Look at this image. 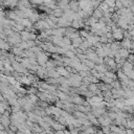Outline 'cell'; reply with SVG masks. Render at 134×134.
I'll use <instances>...</instances> for the list:
<instances>
[{"instance_id":"6da1fadb","label":"cell","mask_w":134,"mask_h":134,"mask_svg":"<svg viewBox=\"0 0 134 134\" xmlns=\"http://www.w3.org/2000/svg\"><path fill=\"white\" fill-rule=\"evenodd\" d=\"M48 61H49V57H48L47 53L44 52V51H43L42 53H40V55L37 56V62H38V64H39L40 66H45Z\"/></svg>"},{"instance_id":"7a4b0ae2","label":"cell","mask_w":134,"mask_h":134,"mask_svg":"<svg viewBox=\"0 0 134 134\" xmlns=\"http://www.w3.org/2000/svg\"><path fill=\"white\" fill-rule=\"evenodd\" d=\"M112 35H113V39L114 40L122 41L124 39V30L121 29V27H117L115 31L112 32Z\"/></svg>"},{"instance_id":"3957f363","label":"cell","mask_w":134,"mask_h":134,"mask_svg":"<svg viewBox=\"0 0 134 134\" xmlns=\"http://www.w3.org/2000/svg\"><path fill=\"white\" fill-rule=\"evenodd\" d=\"M71 22L72 21L66 19L65 17H61L59 22H58V25L60 26V27H69V26H71Z\"/></svg>"},{"instance_id":"277c9868","label":"cell","mask_w":134,"mask_h":134,"mask_svg":"<svg viewBox=\"0 0 134 134\" xmlns=\"http://www.w3.org/2000/svg\"><path fill=\"white\" fill-rule=\"evenodd\" d=\"M69 6H70V10H72L73 12H79L81 10V8H80V2L76 1V0H70Z\"/></svg>"},{"instance_id":"5b68a950","label":"cell","mask_w":134,"mask_h":134,"mask_svg":"<svg viewBox=\"0 0 134 134\" xmlns=\"http://www.w3.org/2000/svg\"><path fill=\"white\" fill-rule=\"evenodd\" d=\"M0 123L3 124L5 127H10V125L12 124V119L10 116H5L4 114H1V117H0Z\"/></svg>"},{"instance_id":"8992f818","label":"cell","mask_w":134,"mask_h":134,"mask_svg":"<svg viewBox=\"0 0 134 134\" xmlns=\"http://www.w3.org/2000/svg\"><path fill=\"white\" fill-rule=\"evenodd\" d=\"M121 43H122V47H125L127 49H131V47H132V40L129 38H124L121 41Z\"/></svg>"},{"instance_id":"52a82bcc","label":"cell","mask_w":134,"mask_h":134,"mask_svg":"<svg viewBox=\"0 0 134 134\" xmlns=\"http://www.w3.org/2000/svg\"><path fill=\"white\" fill-rule=\"evenodd\" d=\"M117 25H118V27L123 29L124 31H127L129 29V23L123 18H119V20L117 21Z\"/></svg>"},{"instance_id":"ba28073f","label":"cell","mask_w":134,"mask_h":134,"mask_svg":"<svg viewBox=\"0 0 134 134\" xmlns=\"http://www.w3.org/2000/svg\"><path fill=\"white\" fill-rule=\"evenodd\" d=\"M118 52H119L121 57L124 58V59H128V57L130 56V51H129V49H127V48H125V47H121L119 50H118Z\"/></svg>"},{"instance_id":"9c48e42d","label":"cell","mask_w":134,"mask_h":134,"mask_svg":"<svg viewBox=\"0 0 134 134\" xmlns=\"http://www.w3.org/2000/svg\"><path fill=\"white\" fill-rule=\"evenodd\" d=\"M84 40H85V39H84V38H82L81 36L77 37V38H75V39H73V40H72V46H73L74 48L80 47V45H81V44L83 43V41H84Z\"/></svg>"},{"instance_id":"30bf717a","label":"cell","mask_w":134,"mask_h":134,"mask_svg":"<svg viewBox=\"0 0 134 134\" xmlns=\"http://www.w3.org/2000/svg\"><path fill=\"white\" fill-rule=\"evenodd\" d=\"M30 102V96H25V95H23V96H20V97H18V103L22 106V108L23 107L27 104Z\"/></svg>"},{"instance_id":"8fae6325","label":"cell","mask_w":134,"mask_h":134,"mask_svg":"<svg viewBox=\"0 0 134 134\" xmlns=\"http://www.w3.org/2000/svg\"><path fill=\"white\" fill-rule=\"evenodd\" d=\"M12 45L6 41V40H3V39H1V49L2 50H11L12 49Z\"/></svg>"},{"instance_id":"7c38bea8","label":"cell","mask_w":134,"mask_h":134,"mask_svg":"<svg viewBox=\"0 0 134 134\" xmlns=\"http://www.w3.org/2000/svg\"><path fill=\"white\" fill-rule=\"evenodd\" d=\"M6 18L12 19V20H17V19L19 18V16L17 15V13H16L15 10H14V11H9V12H6Z\"/></svg>"},{"instance_id":"4fadbf2b","label":"cell","mask_w":134,"mask_h":134,"mask_svg":"<svg viewBox=\"0 0 134 134\" xmlns=\"http://www.w3.org/2000/svg\"><path fill=\"white\" fill-rule=\"evenodd\" d=\"M95 69L98 71V72H102V73H105L107 70V65L104 63V64H96V66H95Z\"/></svg>"},{"instance_id":"5bb4252c","label":"cell","mask_w":134,"mask_h":134,"mask_svg":"<svg viewBox=\"0 0 134 134\" xmlns=\"http://www.w3.org/2000/svg\"><path fill=\"white\" fill-rule=\"evenodd\" d=\"M13 30H14V32H18V33H21V32H23L24 30H25V26L23 25V24H21V23H16V25L15 26H13Z\"/></svg>"},{"instance_id":"9a60e30c","label":"cell","mask_w":134,"mask_h":134,"mask_svg":"<svg viewBox=\"0 0 134 134\" xmlns=\"http://www.w3.org/2000/svg\"><path fill=\"white\" fill-rule=\"evenodd\" d=\"M93 16L97 19H101L102 17H104V12L100 9V8H96L94 9V12H93Z\"/></svg>"},{"instance_id":"2e32d148","label":"cell","mask_w":134,"mask_h":134,"mask_svg":"<svg viewBox=\"0 0 134 134\" xmlns=\"http://www.w3.org/2000/svg\"><path fill=\"white\" fill-rule=\"evenodd\" d=\"M21 34V38H22V41H29L30 40V35H31V32L24 30L23 32L20 33Z\"/></svg>"},{"instance_id":"e0dca14e","label":"cell","mask_w":134,"mask_h":134,"mask_svg":"<svg viewBox=\"0 0 134 134\" xmlns=\"http://www.w3.org/2000/svg\"><path fill=\"white\" fill-rule=\"evenodd\" d=\"M52 15H55L56 17L61 18V17H63V15H64V10H62L61 8H58V9H56V10H53Z\"/></svg>"},{"instance_id":"ac0fdd59","label":"cell","mask_w":134,"mask_h":134,"mask_svg":"<svg viewBox=\"0 0 134 134\" xmlns=\"http://www.w3.org/2000/svg\"><path fill=\"white\" fill-rule=\"evenodd\" d=\"M95 52L98 55V57H103V58L107 57L106 56V52H105V49H104L103 46L102 47H98V48H95Z\"/></svg>"},{"instance_id":"d6986e66","label":"cell","mask_w":134,"mask_h":134,"mask_svg":"<svg viewBox=\"0 0 134 134\" xmlns=\"http://www.w3.org/2000/svg\"><path fill=\"white\" fill-rule=\"evenodd\" d=\"M84 63H85L90 69H93V68H95V66H96V63L93 62V61H91V60H89V59H86V60L84 61Z\"/></svg>"},{"instance_id":"ffe728a7","label":"cell","mask_w":134,"mask_h":134,"mask_svg":"<svg viewBox=\"0 0 134 134\" xmlns=\"http://www.w3.org/2000/svg\"><path fill=\"white\" fill-rule=\"evenodd\" d=\"M18 46L20 47V48H22L23 50H25V49H29V45H27V41H21L19 44H18Z\"/></svg>"},{"instance_id":"44dd1931","label":"cell","mask_w":134,"mask_h":134,"mask_svg":"<svg viewBox=\"0 0 134 134\" xmlns=\"http://www.w3.org/2000/svg\"><path fill=\"white\" fill-rule=\"evenodd\" d=\"M103 12H106V11H108V9H109V5L107 4L105 1H103V2H101V4H100V6H98Z\"/></svg>"},{"instance_id":"7402d4cb","label":"cell","mask_w":134,"mask_h":134,"mask_svg":"<svg viewBox=\"0 0 134 134\" xmlns=\"http://www.w3.org/2000/svg\"><path fill=\"white\" fill-rule=\"evenodd\" d=\"M80 36L84 39H87V37L89 36V32L86 30H80Z\"/></svg>"},{"instance_id":"603a6c76","label":"cell","mask_w":134,"mask_h":134,"mask_svg":"<svg viewBox=\"0 0 134 134\" xmlns=\"http://www.w3.org/2000/svg\"><path fill=\"white\" fill-rule=\"evenodd\" d=\"M88 89H89L90 91H93V92H95V91L98 89V87H97V84H95V83H90V84H89V86H88Z\"/></svg>"},{"instance_id":"cb8c5ba5","label":"cell","mask_w":134,"mask_h":134,"mask_svg":"<svg viewBox=\"0 0 134 134\" xmlns=\"http://www.w3.org/2000/svg\"><path fill=\"white\" fill-rule=\"evenodd\" d=\"M115 8H116V10H121V9L125 8L123 2H122V0H116L115 1Z\"/></svg>"},{"instance_id":"d4e9b609","label":"cell","mask_w":134,"mask_h":134,"mask_svg":"<svg viewBox=\"0 0 134 134\" xmlns=\"http://www.w3.org/2000/svg\"><path fill=\"white\" fill-rule=\"evenodd\" d=\"M102 132L104 133H110L111 132V129H110V126H102Z\"/></svg>"},{"instance_id":"484cf974","label":"cell","mask_w":134,"mask_h":134,"mask_svg":"<svg viewBox=\"0 0 134 134\" xmlns=\"http://www.w3.org/2000/svg\"><path fill=\"white\" fill-rule=\"evenodd\" d=\"M104 1L108 4L109 6H115V1H116V0H104Z\"/></svg>"},{"instance_id":"4316f807","label":"cell","mask_w":134,"mask_h":134,"mask_svg":"<svg viewBox=\"0 0 134 134\" xmlns=\"http://www.w3.org/2000/svg\"><path fill=\"white\" fill-rule=\"evenodd\" d=\"M101 42L102 43H108L109 42V39L108 38H107V36L106 35H103V36H101Z\"/></svg>"},{"instance_id":"83f0119b","label":"cell","mask_w":134,"mask_h":134,"mask_svg":"<svg viewBox=\"0 0 134 134\" xmlns=\"http://www.w3.org/2000/svg\"><path fill=\"white\" fill-rule=\"evenodd\" d=\"M131 49L134 50V40H132V47H131Z\"/></svg>"},{"instance_id":"f1b7e54d","label":"cell","mask_w":134,"mask_h":134,"mask_svg":"<svg viewBox=\"0 0 134 134\" xmlns=\"http://www.w3.org/2000/svg\"><path fill=\"white\" fill-rule=\"evenodd\" d=\"M101 1H104V0H101Z\"/></svg>"}]
</instances>
